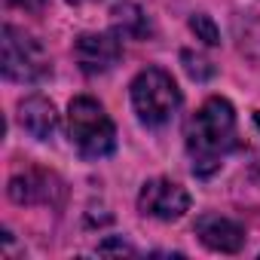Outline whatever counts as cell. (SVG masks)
<instances>
[{
	"instance_id": "6",
	"label": "cell",
	"mask_w": 260,
	"mask_h": 260,
	"mask_svg": "<svg viewBox=\"0 0 260 260\" xmlns=\"http://www.w3.org/2000/svg\"><path fill=\"white\" fill-rule=\"evenodd\" d=\"M74 58L80 64V71L86 77H98L116 68V61L122 58V37L110 28V31H92V34H80L74 40Z\"/></svg>"
},
{
	"instance_id": "1",
	"label": "cell",
	"mask_w": 260,
	"mask_h": 260,
	"mask_svg": "<svg viewBox=\"0 0 260 260\" xmlns=\"http://www.w3.org/2000/svg\"><path fill=\"white\" fill-rule=\"evenodd\" d=\"M184 144L190 156V169L196 178H211L226 156L239 147V132H236V110L226 98L214 95L208 98L184 128Z\"/></svg>"
},
{
	"instance_id": "14",
	"label": "cell",
	"mask_w": 260,
	"mask_h": 260,
	"mask_svg": "<svg viewBox=\"0 0 260 260\" xmlns=\"http://www.w3.org/2000/svg\"><path fill=\"white\" fill-rule=\"evenodd\" d=\"M71 7H86V4H98V0H68Z\"/></svg>"
},
{
	"instance_id": "5",
	"label": "cell",
	"mask_w": 260,
	"mask_h": 260,
	"mask_svg": "<svg viewBox=\"0 0 260 260\" xmlns=\"http://www.w3.org/2000/svg\"><path fill=\"white\" fill-rule=\"evenodd\" d=\"M138 211L156 220H181L190 211V193L172 178H150L138 193Z\"/></svg>"
},
{
	"instance_id": "10",
	"label": "cell",
	"mask_w": 260,
	"mask_h": 260,
	"mask_svg": "<svg viewBox=\"0 0 260 260\" xmlns=\"http://www.w3.org/2000/svg\"><path fill=\"white\" fill-rule=\"evenodd\" d=\"M110 22H113L110 28L119 37H128V40H144V37H150V19H147V13L138 4H132V0L116 4L110 10Z\"/></svg>"
},
{
	"instance_id": "15",
	"label": "cell",
	"mask_w": 260,
	"mask_h": 260,
	"mask_svg": "<svg viewBox=\"0 0 260 260\" xmlns=\"http://www.w3.org/2000/svg\"><path fill=\"white\" fill-rule=\"evenodd\" d=\"M254 122H257V128H260V110H257V113H254Z\"/></svg>"
},
{
	"instance_id": "4",
	"label": "cell",
	"mask_w": 260,
	"mask_h": 260,
	"mask_svg": "<svg viewBox=\"0 0 260 260\" xmlns=\"http://www.w3.org/2000/svg\"><path fill=\"white\" fill-rule=\"evenodd\" d=\"M4 55H0V64H4V77L13 83H43L52 74V58L43 49V43L31 34H25L16 25H4Z\"/></svg>"
},
{
	"instance_id": "9",
	"label": "cell",
	"mask_w": 260,
	"mask_h": 260,
	"mask_svg": "<svg viewBox=\"0 0 260 260\" xmlns=\"http://www.w3.org/2000/svg\"><path fill=\"white\" fill-rule=\"evenodd\" d=\"M19 122L22 128L37 138V141H49L55 132H58V113H55V104L43 95H31L19 104Z\"/></svg>"
},
{
	"instance_id": "8",
	"label": "cell",
	"mask_w": 260,
	"mask_h": 260,
	"mask_svg": "<svg viewBox=\"0 0 260 260\" xmlns=\"http://www.w3.org/2000/svg\"><path fill=\"white\" fill-rule=\"evenodd\" d=\"M193 233L199 236V242L208 251H217V254H239L245 248V226L239 220L214 214V211L199 214L193 223Z\"/></svg>"
},
{
	"instance_id": "3",
	"label": "cell",
	"mask_w": 260,
	"mask_h": 260,
	"mask_svg": "<svg viewBox=\"0 0 260 260\" xmlns=\"http://www.w3.org/2000/svg\"><path fill=\"white\" fill-rule=\"evenodd\" d=\"M128 92H132V107H135L138 122L147 128L169 125L181 107V89H178L175 77L162 68H144L132 80Z\"/></svg>"
},
{
	"instance_id": "7",
	"label": "cell",
	"mask_w": 260,
	"mask_h": 260,
	"mask_svg": "<svg viewBox=\"0 0 260 260\" xmlns=\"http://www.w3.org/2000/svg\"><path fill=\"white\" fill-rule=\"evenodd\" d=\"M7 193L19 205H61L64 181L46 169H28V172H19L16 178H10Z\"/></svg>"
},
{
	"instance_id": "11",
	"label": "cell",
	"mask_w": 260,
	"mask_h": 260,
	"mask_svg": "<svg viewBox=\"0 0 260 260\" xmlns=\"http://www.w3.org/2000/svg\"><path fill=\"white\" fill-rule=\"evenodd\" d=\"M190 31H193L196 40H202L205 46H217V43H220V31H217V25L211 22V16H205V13H193V16H190Z\"/></svg>"
},
{
	"instance_id": "12",
	"label": "cell",
	"mask_w": 260,
	"mask_h": 260,
	"mask_svg": "<svg viewBox=\"0 0 260 260\" xmlns=\"http://www.w3.org/2000/svg\"><path fill=\"white\" fill-rule=\"evenodd\" d=\"M184 61H187L184 68H187V74H190L193 80H205V77H211V74H214V68H211L205 58H193L190 52H184Z\"/></svg>"
},
{
	"instance_id": "13",
	"label": "cell",
	"mask_w": 260,
	"mask_h": 260,
	"mask_svg": "<svg viewBox=\"0 0 260 260\" xmlns=\"http://www.w3.org/2000/svg\"><path fill=\"white\" fill-rule=\"evenodd\" d=\"M10 7H16V10H25V13H40L49 0H7Z\"/></svg>"
},
{
	"instance_id": "2",
	"label": "cell",
	"mask_w": 260,
	"mask_h": 260,
	"mask_svg": "<svg viewBox=\"0 0 260 260\" xmlns=\"http://www.w3.org/2000/svg\"><path fill=\"white\" fill-rule=\"evenodd\" d=\"M68 135L86 159H104L116 150V125L92 95H77L68 104Z\"/></svg>"
}]
</instances>
